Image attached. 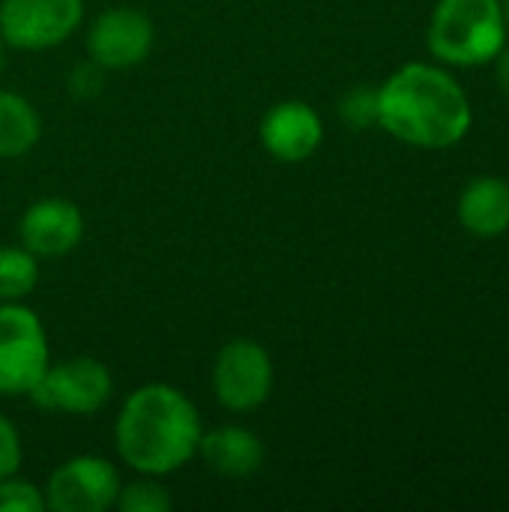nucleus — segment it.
<instances>
[{
    "label": "nucleus",
    "instance_id": "f257e3e1",
    "mask_svg": "<svg viewBox=\"0 0 509 512\" xmlns=\"http://www.w3.org/2000/svg\"><path fill=\"white\" fill-rule=\"evenodd\" d=\"M471 123L468 93L441 66L408 63L378 87V126L411 147L447 150L468 135Z\"/></svg>",
    "mask_w": 509,
    "mask_h": 512
},
{
    "label": "nucleus",
    "instance_id": "f03ea898",
    "mask_svg": "<svg viewBox=\"0 0 509 512\" xmlns=\"http://www.w3.org/2000/svg\"><path fill=\"white\" fill-rule=\"evenodd\" d=\"M195 402L171 384H144L129 393L114 423L117 456L144 477H168L189 465L201 444Z\"/></svg>",
    "mask_w": 509,
    "mask_h": 512
},
{
    "label": "nucleus",
    "instance_id": "7ed1b4c3",
    "mask_svg": "<svg viewBox=\"0 0 509 512\" xmlns=\"http://www.w3.org/2000/svg\"><path fill=\"white\" fill-rule=\"evenodd\" d=\"M432 57L447 66H486L507 45L501 0H438L426 33Z\"/></svg>",
    "mask_w": 509,
    "mask_h": 512
},
{
    "label": "nucleus",
    "instance_id": "20e7f679",
    "mask_svg": "<svg viewBox=\"0 0 509 512\" xmlns=\"http://www.w3.org/2000/svg\"><path fill=\"white\" fill-rule=\"evenodd\" d=\"M51 363L42 318L24 303H0V396H27Z\"/></svg>",
    "mask_w": 509,
    "mask_h": 512
},
{
    "label": "nucleus",
    "instance_id": "39448f33",
    "mask_svg": "<svg viewBox=\"0 0 509 512\" xmlns=\"http://www.w3.org/2000/svg\"><path fill=\"white\" fill-rule=\"evenodd\" d=\"M114 378L108 366L96 357H69L60 363H48L45 375L27 393L36 408L90 417L111 402Z\"/></svg>",
    "mask_w": 509,
    "mask_h": 512
},
{
    "label": "nucleus",
    "instance_id": "423d86ee",
    "mask_svg": "<svg viewBox=\"0 0 509 512\" xmlns=\"http://www.w3.org/2000/svg\"><path fill=\"white\" fill-rule=\"evenodd\" d=\"M213 396L231 414L258 411L273 393V360L255 339H231L213 363Z\"/></svg>",
    "mask_w": 509,
    "mask_h": 512
},
{
    "label": "nucleus",
    "instance_id": "0eeeda50",
    "mask_svg": "<svg viewBox=\"0 0 509 512\" xmlns=\"http://www.w3.org/2000/svg\"><path fill=\"white\" fill-rule=\"evenodd\" d=\"M84 21V0H0V39L18 51L66 42Z\"/></svg>",
    "mask_w": 509,
    "mask_h": 512
},
{
    "label": "nucleus",
    "instance_id": "6e6552de",
    "mask_svg": "<svg viewBox=\"0 0 509 512\" xmlns=\"http://www.w3.org/2000/svg\"><path fill=\"white\" fill-rule=\"evenodd\" d=\"M123 483L117 468L102 456H72L48 474L42 489L45 510L105 512L117 504Z\"/></svg>",
    "mask_w": 509,
    "mask_h": 512
},
{
    "label": "nucleus",
    "instance_id": "1a4fd4ad",
    "mask_svg": "<svg viewBox=\"0 0 509 512\" xmlns=\"http://www.w3.org/2000/svg\"><path fill=\"white\" fill-rule=\"evenodd\" d=\"M156 27L135 6L105 9L87 30V57L108 72L132 69L144 63L153 51Z\"/></svg>",
    "mask_w": 509,
    "mask_h": 512
},
{
    "label": "nucleus",
    "instance_id": "9d476101",
    "mask_svg": "<svg viewBox=\"0 0 509 512\" xmlns=\"http://www.w3.org/2000/svg\"><path fill=\"white\" fill-rule=\"evenodd\" d=\"M258 138L273 159L288 165L306 162L309 156H315V150L324 141V120L309 102L285 99L264 114L258 126Z\"/></svg>",
    "mask_w": 509,
    "mask_h": 512
},
{
    "label": "nucleus",
    "instance_id": "9b49d317",
    "mask_svg": "<svg viewBox=\"0 0 509 512\" xmlns=\"http://www.w3.org/2000/svg\"><path fill=\"white\" fill-rule=\"evenodd\" d=\"M18 237L21 246L36 258H63L78 249L84 237V216L66 198H39L24 210Z\"/></svg>",
    "mask_w": 509,
    "mask_h": 512
},
{
    "label": "nucleus",
    "instance_id": "f8f14e48",
    "mask_svg": "<svg viewBox=\"0 0 509 512\" xmlns=\"http://www.w3.org/2000/svg\"><path fill=\"white\" fill-rule=\"evenodd\" d=\"M198 456L204 459V465L213 474L243 480V477H252V474L261 471L264 444L246 426H219V429L201 435Z\"/></svg>",
    "mask_w": 509,
    "mask_h": 512
},
{
    "label": "nucleus",
    "instance_id": "ddd939ff",
    "mask_svg": "<svg viewBox=\"0 0 509 512\" xmlns=\"http://www.w3.org/2000/svg\"><path fill=\"white\" fill-rule=\"evenodd\" d=\"M459 222L477 237H501L509 231V183L483 174L459 195Z\"/></svg>",
    "mask_w": 509,
    "mask_h": 512
},
{
    "label": "nucleus",
    "instance_id": "4468645a",
    "mask_svg": "<svg viewBox=\"0 0 509 512\" xmlns=\"http://www.w3.org/2000/svg\"><path fill=\"white\" fill-rule=\"evenodd\" d=\"M42 138V117L30 99L15 90H0V159L27 156Z\"/></svg>",
    "mask_w": 509,
    "mask_h": 512
},
{
    "label": "nucleus",
    "instance_id": "2eb2a0df",
    "mask_svg": "<svg viewBox=\"0 0 509 512\" xmlns=\"http://www.w3.org/2000/svg\"><path fill=\"white\" fill-rule=\"evenodd\" d=\"M39 282V258L24 246H0V303H21Z\"/></svg>",
    "mask_w": 509,
    "mask_h": 512
},
{
    "label": "nucleus",
    "instance_id": "dca6fc26",
    "mask_svg": "<svg viewBox=\"0 0 509 512\" xmlns=\"http://www.w3.org/2000/svg\"><path fill=\"white\" fill-rule=\"evenodd\" d=\"M171 504H174V498L159 483V477H147V480L123 486L114 507L120 512H165L171 510Z\"/></svg>",
    "mask_w": 509,
    "mask_h": 512
},
{
    "label": "nucleus",
    "instance_id": "f3484780",
    "mask_svg": "<svg viewBox=\"0 0 509 512\" xmlns=\"http://www.w3.org/2000/svg\"><path fill=\"white\" fill-rule=\"evenodd\" d=\"M339 114L354 129H369L378 123V90L372 87H354L342 96Z\"/></svg>",
    "mask_w": 509,
    "mask_h": 512
},
{
    "label": "nucleus",
    "instance_id": "a211bd4d",
    "mask_svg": "<svg viewBox=\"0 0 509 512\" xmlns=\"http://www.w3.org/2000/svg\"><path fill=\"white\" fill-rule=\"evenodd\" d=\"M45 510V495L39 486L27 480L6 477L0 480V512H42Z\"/></svg>",
    "mask_w": 509,
    "mask_h": 512
},
{
    "label": "nucleus",
    "instance_id": "6ab92c4d",
    "mask_svg": "<svg viewBox=\"0 0 509 512\" xmlns=\"http://www.w3.org/2000/svg\"><path fill=\"white\" fill-rule=\"evenodd\" d=\"M21 456H24V450H21V435H18V429L12 426V420L0 414V480L18 474Z\"/></svg>",
    "mask_w": 509,
    "mask_h": 512
},
{
    "label": "nucleus",
    "instance_id": "aec40b11",
    "mask_svg": "<svg viewBox=\"0 0 509 512\" xmlns=\"http://www.w3.org/2000/svg\"><path fill=\"white\" fill-rule=\"evenodd\" d=\"M102 90V69L90 60L84 66H78L72 75H69V93L78 96V99H90Z\"/></svg>",
    "mask_w": 509,
    "mask_h": 512
},
{
    "label": "nucleus",
    "instance_id": "412c9836",
    "mask_svg": "<svg viewBox=\"0 0 509 512\" xmlns=\"http://www.w3.org/2000/svg\"><path fill=\"white\" fill-rule=\"evenodd\" d=\"M495 78H498V87L509 96V48H501V54L495 57Z\"/></svg>",
    "mask_w": 509,
    "mask_h": 512
},
{
    "label": "nucleus",
    "instance_id": "4be33fe9",
    "mask_svg": "<svg viewBox=\"0 0 509 512\" xmlns=\"http://www.w3.org/2000/svg\"><path fill=\"white\" fill-rule=\"evenodd\" d=\"M6 42L0 39V75H3V69H6V48H3Z\"/></svg>",
    "mask_w": 509,
    "mask_h": 512
},
{
    "label": "nucleus",
    "instance_id": "5701e85b",
    "mask_svg": "<svg viewBox=\"0 0 509 512\" xmlns=\"http://www.w3.org/2000/svg\"><path fill=\"white\" fill-rule=\"evenodd\" d=\"M501 6H504V18H507V27H509V0H501Z\"/></svg>",
    "mask_w": 509,
    "mask_h": 512
}]
</instances>
